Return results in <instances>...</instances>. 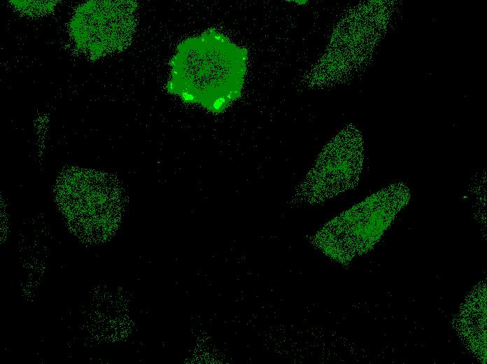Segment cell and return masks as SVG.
Segmentation results:
<instances>
[{
	"mask_svg": "<svg viewBox=\"0 0 487 364\" xmlns=\"http://www.w3.org/2000/svg\"><path fill=\"white\" fill-rule=\"evenodd\" d=\"M247 60L246 48L209 28L178 43L165 89L185 103L220 113L240 97Z\"/></svg>",
	"mask_w": 487,
	"mask_h": 364,
	"instance_id": "obj_1",
	"label": "cell"
},
{
	"mask_svg": "<svg viewBox=\"0 0 487 364\" xmlns=\"http://www.w3.org/2000/svg\"><path fill=\"white\" fill-rule=\"evenodd\" d=\"M410 190L393 183L367 197L321 230L316 244L328 253L351 256L371 247L409 202Z\"/></svg>",
	"mask_w": 487,
	"mask_h": 364,
	"instance_id": "obj_2",
	"label": "cell"
},
{
	"mask_svg": "<svg viewBox=\"0 0 487 364\" xmlns=\"http://www.w3.org/2000/svg\"><path fill=\"white\" fill-rule=\"evenodd\" d=\"M363 162L362 135L355 127L348 125L323 149L297 186L294 200L320 203L354 188Z\"/></svg>",
	"mask_w": 487,
	"mask_h": 364,
	"instance_id": "obj_3",
	"label": "cell"
},
{
	"mask_svg": "<svg viewBox=\"0 0 487 364\" xmlns=\"http://www.w3.org/2000/svg\"><path fill=\"white\" fill-rule=\"evenodd\" d=\"M132 1H89L75 11L69 24L76 48L90 59L120 52L131 43L136 26Z\"/></svg>",
	"mask_w": 487,
	"mask_h": 364,
	"instance_id": "obj_4",
	"label": "cell"
},
{
	"mask_svg": "<svg viewBox=\"0 0 487 364\" xmlns=\"http://www.w3.org/2000/svg\"><path fill=\"white\" fill-rule=\"evenodd\" d=\"M36 4H37L36 2V3H31V5L34 6H36ZM35 8H37V9L39 10H41V8H36V7H32V8H31V9H32L33 10H35Z\"/></svg>",
	"mask_w": 487,
	"mask_h": 364,
	"instance_id": "obj_5",
	"label": "cell"
}]
</instances>
